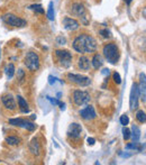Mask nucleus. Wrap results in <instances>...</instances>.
<instances>
[{"mask_svg": "<svg viewBox=\"0 0 146 165\" xmlns=\"http://www.w3.org/2000/svg\"><path fill=\"white\" fill-rule=\"evenodd\" d=\"M136 119L139 123L144 124V123H146V113L143 110H137V112H136Z\"/></svg>", "mask_w": 146, "mask_h": 165, "instance_id": "obj_22", "label": "nucleus"}, {"mask_svg": "<svg viewBox=\"0 0 146 165\" xmlns=\"http://www.w3.org/2000/svg\"><path fill=\"white\" fill-rule=\"evenodd\" d=\"M91 64L94 69H97V70L100 69V68L104 65V58H102V56L100 54H96L92 57Z\"/></svg>", "mask_w": 146, "mask_h": 165, "instance_id": "obj_19", "label": "nucleus"}, {"mask_svg": "<svg viewBox=\"0 0 146 165\" xmlns=\"http://www.w3.org/2000/svg\"><path fill=\"white\" fill-rule=\"evenodd\" d=\"M63 26L66 30L69 32H74L76 29H79L80 27V24L78 20H75L74 18H71V17H65L63 19Z\"/></svg>", "mask_w": 146, "mask_h": 165, "instance_id": "obj_11", "label": "nucleus"}, {"mask_svg": "<svg viewBox=\"0 0 146 165\" xmlns=\"http://www.w3.org/2000/svg\"><path fill=\"white\" fill-rule=\"evenodd\" d=\"M3 21L7 24V25H10L13 27H18V28H23L27 25V21L25 19L20 18V17H17L16 15H13V14H7L5 15L3 17Z\"/></svg>", "mask_w": 146, "mask_h": 165, "instance_id": "obj_5", "label": "nucleus"}, {"mask_svg": "<svg viewBox=\"0 0 146 165\" xmlns=\"http://www.w3.org/2000/svg\"><path fill=\"white\" fill-rule=\"evenodd\" d=\"M55 42H56L57 45H65L66 44V39H65V37L63 36H57L56 39H55Z\"/></svg>", "mask_w": 146, "mask_h": 165, "instance_id": "obj_30", "label": "nucleus"}, {"mask_svg": "<svg viewBox=\"0 0 146 165\" xmlns=\"http://www.w3.org/2000/svg\"><path fill=\"white\" fill-rule=\"evenodd\" d=\"M126 148L127 149H138V150H141V147L138 146V142H134L131 144H128V145H126Z\"/></svg>", "mask_w": 146, "mask_h": 165, "instance_id": "obj_29", "label": "nucleus"}, {"mask_svg": "<svg viewBox=\"0 0 146 165\" xmlns=\"http://www.w3.org/2000/svg\"><path fill=\"white\" fill-rule=\"evenodd\" d=\"M81 133H82V127L81 125L76 124V123H73L69 126L68 128V136L70 138H79L81 136Z\"/></svg>", "mask_w": 146, "mask_h": 165, "instance_id": "obj_12", "label": "nucleus"}, {"mask_svg": "<svg viewBox=\"0 0 146 165\" xmlns=\"http://www.w3.org/2000/svg\"><path fill=\"white\" fill-rule=\"evenodd\" d=\"M138 98H139L138 87L136 83H133L131 90H130V95H129V108L131 111H135L138 108Z\"/></svg>", "mask_w": 146, "mask_h": 165, "instance_id": "obj_9", "label": "nucleus"}, {"mask_svg": "<svg viewBox=\"0 0 146 165\" xmlns=\"http://www.w3.org/2000/svg\"><path fill=\"white\" fill-rule=\"evenodd\" d=\"M56 80H57V78H54V76H52V75L48 76V82H50V84H54L55 82H56Z\"/></svg>", "mask_w": 146, "mask_h": 165, "instance_id": "obj_34", "label": "nucleus"}, {"mask_svg": "<svg viewBox=\"0 0 146 165\" xmlns=\"http://www.w3.org/2000/svg\"><path fill=\"white\" fill-rule=\"evenodd\" d=\"M78 66L81 71H88L90 69V61L87 56H80L78 61Z\"/></svg>", "mask_w": 146, "mask_h": 165, "instance_id": "obj_17", "label": "nucleus"}, {"mask_svg": "<svg viewBox=\"0 0 146 165\" xmlns=\"http://www.w3.org/2000/svg\"><path fill=\"white\" fill-rule=\"evenodd\" d=\"M24 63L26 65V68L34 72V71H37L40 66V61H39V56L37 53L35 52H28L26 56H25V60H24Z\"/></svg>", "mask_w": 146, "mask_h": 165, "instance_id": "obj_3", "label": "nucleus"}, {"mask_svg": "<svg viewBox=\"0 0 146 165\" xmlns=\"http://www.w3.org/2000/svg\"><path fill=\"white\" fill-rule=\"evenodd\" d=\"M94 143H96V139H94V138H92V137H89V138H88V144H89L90 146L94 145Z\"/></svg>", "mask_w": 146, "mask_h": 165, "instance_id": "obj_35", "label": "nucleus"}, {"mask_svg": "<svg viewBox=\"0 0 146 165\" xmlns=\"http://www.w3.org/2000/svg\"><path fill=\"white\" fill-rule=\"evenodd\" d=\"M9 125L15 126V127H20V128H25L29 131H34L36 128V125L27 119H23V118H11L8 120Z\"/></svg>", "mask_w": 146, "mask_h": 165, "instance_id": "obj_4", "label": "nucleus"}, {"mask_svg": "<svg viewBox=\"0 0 146 165\" xmlns=\"http://www.w3.org/2000/svg\"><path fill=\"white\" fill-rule=\"evenodd\" d=\"M28 148H29V152L33 155H35V156H38L40 154V144H39V142H38L37 138H33L32 139V142L29 143Z\"/></svg>", "mask_w": 146, "mask_h": 165, "instance_id": "obj_16", "label": "nucleus"}, {"mask_svg": "<svg viewBox=\"0 0 146 165\" xmlns=\"http://www.w3.org/2000/svg\"><path fill=\"white\" fill-rule=\"evenodd\" d=\"M47 17L50 20H54V8H53V1L48 3V9H47Z\"/></svg>", "mask_w": 146, "mask_h": 165, "instance_id": "obj_25", "label": "nucleus"}, {"mask_svg": "<svg viewBox=\"0 0 146 165\" xmlns=\"http://www.w3.org/2000/svg\"><path fill=\"white\" fill-rule=\"evenodd\" d=\"M99 35L102 37V38H105V39H109V38L112 37V35H111V32H110L108 28L100 29V30H99Z\"/></svg>", "mask_w": 146, "mask_h": 165, "instance_id": "obj_23", "label": "nucleus"}, {"mask_svg": "<svg viewBox=\"0 0 146 165\" xmlns=\"http://www.w3.org/2000/svg\"><path fill=\"white\" fill-rule=\"evenodd\" d=\"M46 98H47V100H50V101H51V103H52V105H55V106H56V105H60V101H58L57 99H53L52 97H46Z\"/></svg>", "mask_w": 146, "mask_h": 165, "instance_id": "obj_33", "label": "nucleus"}, {"mask_svg": "<svg viewBox=\"0 0 146 165\" xmlns=\"http://www.w3.org/2000/svg\"><path fill=\"white\" fill-rule=\"evenodd\" d=\"M71 13H72L74 16H78V17H80V18H81L83 15L87 14L84 6H83L82 3H79V2L73 3L72 7H71Z\"/></svg>", "mask_w": 146, "mask_h": 165, "instance_id": "obj_15", "label": "nucleus"}, {"mask_svg": "<svg viewBox=\"0 0 146 165\" xmlns=\"http://www.w3.org/2000/svg\"><path fill=\"white\" fill-rule=\"evenodd\" d=\"M120 124L123 126H127L128 124H129V117H128L127 115H123L120 117Z\"/></svg>", "mask_w": 146, "mask_h": 165, "instance_id": "obj_28", "label": "nucleus"}, {"mask_svg": "<svg viewBox=\"0 0 146 165\" xmlns=\"http://www.w3.org/2000/svg\"><path fill=\"white\" fill-rule=\"evenodd\" d=\"M58 106H60V108H61L62 110L65 109V103H62V102H60V105H58Z\"/></svg>", "mask_w": 146, "mask_h": 165, "instance_id": "obj_38", "label": "nucleus"}, {"mask_svg": "<svg viewBox=\"0 0 146 165\" xmlns=\"http://www.w3.org/2000/svg\"><path fill=\"white\" fill-rule=\"evenodd\" d=\"M139 97L143 101H146V75L144 73L139 74V83L137 84Z\"/></svg>", "mask_w": 146, "mask_h": 165, "instance_id": "obj_14", "label": "nucleus"}, {"mask_svg": "<svg viewBox=\"0 0 146 165\" xmlns=\"http://www.w3.org/2000/svg\"><path fill=\"white\" fill-rule=\"evenodd\" d=\"M72 46L78 53H92L97 50V40L88 34H81L75 37Z\"/></svg>", "mask_w": 146, "mask_h": 165, "instance_id": "obj_1", "label": "nucleus"}, {"mask_svg": "<svg viewBox=\"0 0 146 165\" xmlns=\"http://www.w3.org/2000/svg\"><path fill=\"white\" fill-rule=\"evenodd\" d=\"M6 143L10 146H16L20 144V139L16 136H8V137H6Z\"/></svg>", "mask_w": 146, "mask_h": 165, "instance_id": "obj_20", "label": "nucleus"}, {"mask_svg": "<svg viewBox=\"0 0 146 165\" xmlns=\"http://www.w3.org/2000/svg\"><path fill=\"white\" fill-rule=\"evenodd\" d=\"M109 73H110V70H108V69H105L104 71H102V74H105V75H109Z\"/></svg>", "mask_w": 146, "mask_h": 165, "instance_id": "obj_37", "label": "nucleus"}, {"mask_svg": "<svg viewBox=\"0 0 146 165\" xmlns=\"http://www.w3.org/2000/svg\"><path fill=\"white\" fill-rule=\"evenodd\" d=\"M17 79L19 80V82L20 83H23L24 82V79H25V72L20 69V70H18V73H17Z\"/></svg>", "mask_w": 146, "mask_h": 165, "instance_id": "obj_32", "label": "nucleus"}, {"mask_svg": "<svg viewBox=\"0 0 146 165\" xmlns=\"http://www.w3.org/2000/svg\"><path fill=\"white\" fill-rule=\"evenodd\" d=\"M131 131H133V138H134V142H138L139 137H141V130L137 126H133L131 127Z\"/></svg>", "mask_w": 146, "mask_h": 165, "instance_id": "obj_21", "label": "nucleus"}, {"mask_svg": "<svg viewBox=\"0 0 146 165\" xmlns=\"http://www.w3.org/2000/svg\"><path fill=\"white\" fill-rule=\"evenodd\" d=\"M112 78H113V81L117 83V84H120L121 83V78H120V74L118 72H115L112 74Z\"/></svg>", "mask_w": 146, "mask_h": 165, "instance_id": "obj_31", "label": "nucleus"}, {"mask_svg": "<svg viewBox=\"0 0 146 165\" xmlns=\"http://www.w3.org/2000/svg\"><path fill=\"white\" fill-rule=\"evenodd\" d=\"M131 1H133V0H125V2H126V3H127V5H129V3H130V2H131Z\"/></svg>", "mask_w": 146, "mask_h": 165, "instance_id": "obj_39", "label": "nucleus"}, {"mask_svg": "<svg viewBox=\"0 0 146 165\" xmlns=\"http://www.w3.org/2000/svg\"><path fill=\"white\" fill-rule=\"evenodd\" d=\"M6 74H7V78H8V79H11V78L14 76V74H15V65H14L13 63H10V64L8 65V68H7V70H6Z\"/></svg>", "mask_w": 146, "mask_h": 165, "instance_id": "obj_24", "label": "nucleus"}, {"mask_svg": "<svg viewBox=\"0 0 146 165\" xmlns=\"http://www.w3.org/2000/svg\"><path fill=\"white\" fill-rule=\"evenodd\" d=\"M123 136H124V139H125V140H128V139L130 138V136H131V131H130L126 126H124V128H123Z\"/></svg>", "mask_w": 146, "mask_h": 165, "instance_id": "obj_27", "label": "nucleus"}, {"mask_svg": "<svg viewBox=\"0 0 146 165\" xmlns=\"http://www.w3.org/2000/svg\"><path fill=\"white\" fill-rule=\"evenodd\" d=\"M16 98H17V101H18V107L19 109H20V111L24 112V113H28V112H29V108H28L27 101H26L21 95H17Z\"/></svg>", "mask_w": 146, "mask_h": 165, "instance_id": "obj_18", "label": "nucleus"}, {"mask_svg": "<svg viewBox=\"0 0 146 165\" xmlns=\"http://www.w3.org/2000/svg\"><path fill=\"white\" fill-rule=\"evenodd\" d=\"M1 102H2V105H3V107L6 109L10 110V111H14V110L17 109V105H16L15 98L11 94H3L1 97Z\"/></svg>", "mask_w": 146, "mask_h": 165, "instance_id": "obj_10", "label": "nucleus"}, {"mask_svg": "<svg viewBox=\"0 0 146 165\" xmlns=\"http://www.w3.org/2000/svg\"><path fill=\"white\" fill-rule=\"evenodd\" d=\"M55 56L57 57L60 64L63 65L64 68H69V66L71 65L72 54H71L69 51H65V50H57V51H55Z\"/></svg>", "mask_w": 146, "mask_h": 165, "instance_id": "obj_6", "label": "nucleus"}, {"mask_svg": "<svg viewBox=\"0 0 146 165\" xmlns=\"http://www.w3.org/2000/svg\"><path fill=\"white\" fill-rule=\"evenodd\" d=\"M29 9H32L37 14H44V8L42 7V5H32L29 6Z\"/></svg>", "mask_w": 146, "mask_h": 165, "instance_id": "obj_26", "label": "nucleus"}, {"mask_svg": "<svg viewBox=\"0 0 146 165\" xmlns=\"http://www.w3.org/2000/svg\"><path fill=\"white\" fill-rule=\"evenodd\" d=\"M102 53L106 60L111 64H116L119 60V48L115 43L106 44L102 48Z\"/></svg>", "mask_w": 146, "mask_h": 165, "instance_id": "obj_2", "label": "nucleus"}, {"mask_svg": "<svg viewBox=\"0 0 146 165\" xmlns=\"http://www.w3.org/2000/svg\"><path fill=\"white\" fill-rule=\"evenodd\" d=\"M142 50L146 51V38L143 39V43H142Z\"/></svg>", "mask_w": 146, "mask_h": 165, "instance_id": "obj_36", "label": "nucleus"}, {"mask_svg": "<svg viewBox=\"0 0 146 165\" xmlns=\"http://www.w3.org/2000/svg\"><path fill=\"white\" fill-rule=\"evenodd\" d=\"M80 116L84 119V120H92L97 117L96 115V111H94V108L92 106H87L84 109L80 110Z\"/></svg>", "mask_w": 146, "mask_h": 165, "instance_id": "obj_13", "label": "nucleus"}, {"mask_svg": "<svg viewBox=\"0 0 146 165\" xmlns=\"http://www.w3.org/2000/svg\"><path fill=\"white\" fill-rule=\"evenodd\" d=\"M68 79L72 83H75L76 85H80V87H88L91 83L90 78H88L86 75H81V74L69 73L68 74Z\"/></svg>", "mask_w": 146, "mask_h": 165, "instance_id": "obj_8", "label": "nucleus"}, {"mask_svg": "<svg viewBox=\"0 0 146 165\" xmlns=\"http://www.w3.org/2000/svg\"><path fill=\"white\" fill-rule=\"evenodd\" d=\"M90 94L87 91H82V90H75L73 92V101L76 106H83L87 105L90 101Z\"/></svg>", "mask_w": 146, "mask_h": 165, "instance_id": "obj_7", "label": "nucleus"}]
</instances>
